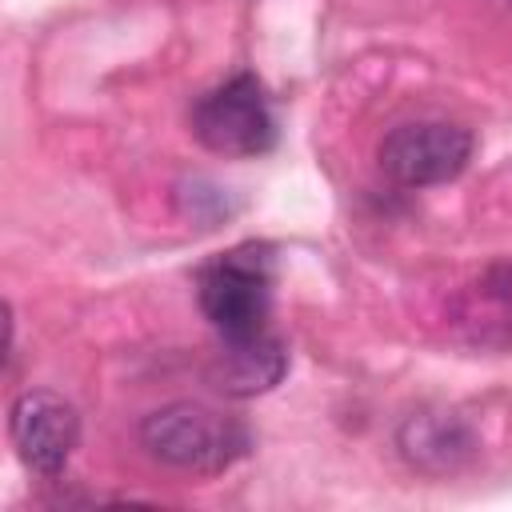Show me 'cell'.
<instances>
[{
	"label": "cell",
	"instance_id": "obj_1",
	"mask_svg": "<svg viewBox=\"0 0 512 512\" xmlns=\"http://www.w3.org/2000/svg\"><path fill=\"white\" fill-rule=\"evenodd\" d=\"M140 444L168 468L216 476L228 472L240 456H248L252 436L240 420L200 404V400H172L144 416Z\"/></svg>",
	"mask_w": 512,
	"mask_h": 512
},
{
	"label": "cell",
	"instance_id": "obj_7",
	"mask_svg": "<svg viewBox=\"0 0 512 512\" xmlns=\"http://www.w3.org/2000/svg\"><path fill=\"white\" fill-rule=\"evenodd\" d=\"M396 448L416 472L448 476V472H460L476 456V436L456 412L420 408L396 428Z\"/></svg>",
	"mask_w": 512,
	"mask_h": 512
},
{
	"label": "cell",
	"instance_id": "obj_6",
	"mask_svg": "<svg viewBox=\"0 0 512 512\" xmlns=\"http://www.w3.org/2000/svg\"><path fill=\"white\" fill-rule=\"evenodd\" d=\"M284 372H288V348L268 328L248 332V336H220L212 352V368H208L212 384L224 396H240V400L276 388Z\"/></svg>",
	"mask_w": 512,
	"mask_h": 512
},
{
	"label": "cell",
	"instance_id": "obj_2",
	"mask_svg": "<svg viewBox=\"0 0 512 512\" xmlns=\"http://www.w3.org/2000/svg\"><path fill=\"white\" fill-rule=\"evenodd\" d=\"M272 280H276V256L268 244L248 240L212 256L196 272V296L216 336H248L268 328Z\"/></svg>",
	"mask_w": 512,
	"mask_h": 512
},
{
	"label": "cell",
	"instance_id": "obj_4",
	"mask_svg": "<svg viewBox=\"0 0 512 512\" xmlns=\"http://www.w3.org/2000/svg\"><path fill=\"white\" fill-rule=\"evenodd\" d=\"M472 132L464 124H448V120H412V124H396L376 156L388 180L404 184V188H428V184H444L456 180L468 160H472Z\"/></svg>",
	"mask_w": 512,
	"mask_h": 512
},
{
	"label": "cell",
	"instance_id": "obj_5",
	"mask_svg": "<svg viewBox=\"0 0 512 512\" xmlns=\"http://www.w3.org/2000/svg\"><path fill=\"white\" fill-rule=\"evenodd\" d=\"M8 436L20 464L44 480L60 476L80 444V416L76 408L48 388H28L8 408Z\"/></svg>",
	"mask_w": 512,
	"mask_h": 512
},
{
	"label": "cell",
	"instance_id": "obj_3",
	"mask_svg": "<svg viewBox=\"0 0 512 512\" xmlns=\"http://www.w3.org/2000/svg\"><path fill=\"white\" fill-rule=\"evenodd\" d=\"M192 136L216 156H260L276 144V116L264 84L236 72L192 104Z\"/></svg>",
	"mask_w": 512,
	"mask_h": 512
}]
</instances>
